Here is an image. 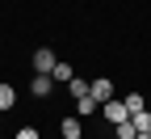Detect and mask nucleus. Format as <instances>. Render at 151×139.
<instances>
[{
	"label": "nucleus",
	"mask_w": 151,
	"mask_h": 139,
	"mask_svg": "<svg viewBox=\"0 0 151 139\" xmlns=\"http://www.w3.org/2000/svg\"><path fill=\"white\" fill-rule=\"evenodd\" d=\"M134 139H151V135H134Z\"/></svg>",
	"instance_id": "14"
},
{
	"label": "nucleus",
	"mask_w": 151,
	"mask_h": 139,
	"mask_svg": "<svg viewBox=\"0 0 151 139\" xmlns=\"http://www.w3.org/2000/svg\"><path fill=\"white\" fill-rule=\"evenodd\" d=\"M88 93H92V97H97V101H101V106H105V101H113V84L105 80V76H101V80H88Z\"/></svg>",
	"instance_id": "4"
},
{
	"label": "nucleus",
	"mask_w": 151,
	"mask_h": 139,
	"mask_svg": "<svg viewBox=\"0 0 151 139\" xmlns=\"http://www.w3.org/2000/svg\"><path fill=\"white\" fill-rule=\"evenodd\" d=\"M101 114H105V122H109V127L130 122V110H126V101H105V106H101Z\"/></svg>",
	"instance_id": "2"
},
{
	"label": "nucleus",
	"mask_w": 151,
	"mask_h": 139,
	"mask_svg": "<svg viewBox=\"0 0 151 139\" xmlns=\"http://www.w3.org/2000/svg\"><path fill=\"white\" fill-rule=\"evenodd\" d=\"M67 89H71V97H76V101H80V97H88V80H84V76H71V80H67Z\"/></svg>",
	"instance_id": "9"
},
{
	"label": "nucleus",
	"mask_w": 151,
	"mask_h": 139,
	"mask_svg": "<svg viewBox=\"0 0 151 139\" xmlns=\"http://www.w3.org/2000/svg\"><path fill=\"white\" fill-rule=\"evenodd\" d=\"M113 135H118V139H134L139 131H134V122H118V127H113Z\"/></svg>",
	"instance_id": "12"
},
{
	"label": "nucleus",
	"mask_w": 151,
	"mask_h": 139,
	"mask_svg": "<svg viewBox=\"0 0 151 139\" xmlns=\"http://www.w3.org/2000/svg\"><path fill=\"white\" fill-rule=\"evenodd\" d=\"M17 106V89L13 84H0V110H13Z\"/></svg>",
	"instance_id": "10"
},
{
	"label": "nucleus",
	"mask_w": 151,
	"mask_h": 139,
	"mask_svg": "<svg viewBox=\"0 0 151 139\" xmlns=\"http://www.w3.org/2000/svg\"><path fill=\"white\" fill-rule=\"evenodd\" d=\"M29 93L38 97V101H46V97L55 93V80H50V76H34V80H29Z\"/></svg>",
	"instance_id": "3"
},
{
	"label": "nucleus",
	"mask_w": 151,
	"mask_h": 139,
	"mask_svg": "<svg viewBox=\"0 0 151 139\" xmlns=\"http://www.w3.org/2000/svg\"><path fill=\"white\" fill-rule=\"evenodd\" d=\"M130 122H134L139 135H151V110H139V114H130Z\"/></svg>",
	"instance_id": "8"
},
{
	"label": "nucleus",
	"mask_w": 151,
	"mask_h": 139,
	"mask_svg": "<svg viewBox=\"0 0 151 139\" xmlns=\"http://www.w3.org/2000/svg\"><path fill=\"white\" fill-rule=\"evenodd\" d=\"M55 63H59V59H55V51H50V47H38V51H34V72H38V76H50V72H55Z\"/></svg>",
	"instance_id": "1"
},
{
	"label": "nucleus",
	"mask_w": 151,
	"mask_h": 139,
	"mask_svg": "<svg viewBox=\"0 0 151 139\" xmlns=\"http://www.w3.org/2000/svg\"><path fill=\"white\" fill-rule=\"evenodd\" d=\"M71 76H76V68H71V63H63V59H59V63H55V72H50V80H55V84H67Z\"/></svg>",
	"instance_id": "6"
},
{
	"label": "nucleus",
	"mask_w": 151,
	"mask_h": 139,
	"mask_svg": "<svg viewBox=\"0 0 151 139\" xmlns=\"http://www.w3.org/2000/svg\"><path fill=\"white\" fill-rule=\"evenodd\" d=\"M13 139H42V135H38L34 127H21V131H17V135H13Z\"/></svg>",
	"instance_id": "13"
},
{
	"label": "nucleus",
	"mask_w": 151,
	"mask_h": 139,
	"mask_svg": "<svg viewBox=\"0 0 151 139\" xmlns=\"http://www.w3.org/2000/svg\"><path fill=\"white\" fill-rule=\"evenodd\" d=\"M126 110H130V114H139V110H147V101H143V93H130V97H126Z\"/></svg>",
	"instance_id": "11"
},
{
	"label": "nucleus",
	"mask_w": 151,
	"mask_h": 139,
	"mask_svg": "<svg viewBox=\"0 0 151 139\" xmlns=\"http://www.w3.org/2000/svg\"><path fill=\"white\" fill-rule=\"evenodd\" d=\"M59 135H63V139H84L80 118H63V122H59Z\"/></svg>",
	"instance_id": "5"
},
{
	"label": "nucleus",
	"mask_w": 151,
	"mask_h": 139,
	"mask_svg": "<svg viewBox=\"0 0 151 139\" xmlns=\"http://www.w3.org/2000/svg\"><path fill=\"white\" fill-rule=\"evenodd\" d=\"M97 110H101V101H97V97H92V93L76 101V114H80V118H88V114H97Z\"/></svg>",
	"instance_id": "7"
}]
</instances>
